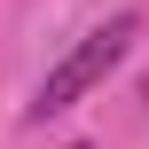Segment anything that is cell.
<instances>
[{"mask_svg": "<svg viewBox=\"0 0 149 149\" xmlns=\"http://www.w3.org/2000/svg\"><path fill=\"white\" fill-rule=\"evenodd\" d=\"M134 31H141L134 16H110L102 31H86V39H79V47H71V55H63L47 79H39V102H31V118H55V110H71L86 86H102V79L118 71V55L134 47Z\"/></svg>", "mask_w": 149, "mask_h": 149, "instance_id": "obj_1", "label": "cell"}, {"mask_svg": "<svg viewBox=\"0 0 149 149\" xmlns=\"http://www.w3.org/2000/svg\"><path fill=\"white\" fill-rule=\"evenodd\" d=\"M71 149H86V141H71Z\"/></svg>", "mask_w": 149, "mask_h": 149, "instance_id": "obj_2", "label": "cell"}]
</instances>
